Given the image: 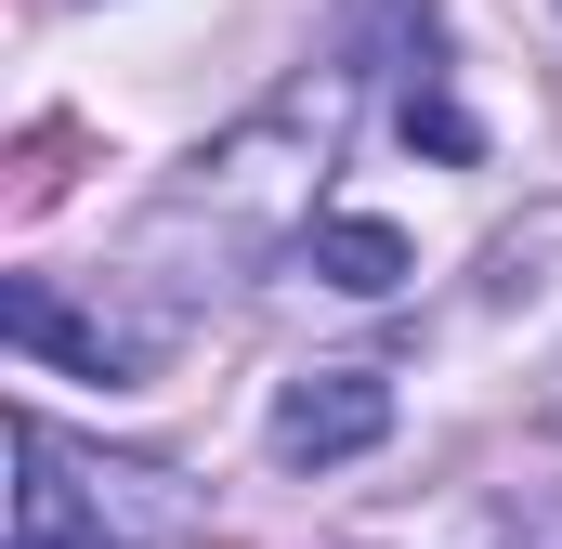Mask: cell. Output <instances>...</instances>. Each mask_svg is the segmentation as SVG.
I'll return each mask as SVG.
<instances>
[{
	"label": "cell",
	"mask_w": 562,
	"mask_h": 549,
	"mask_svg": "<svg viewBox=\"0 0 562 549\" xmlns=\"http://www.w3.org/2000/svg\"><path fill=\"white\" fill-rule=\"evenodd\" d=\"M301 262L327 288H353V301H380V288H406V236L367 223V210H340V223H301Z\"/></svg>",
	"instance_id": "4"
},
{
	"label": "cell",
	"mask_w": 562,
	"mask_h": 549,
	"mask_svg": "<svg viewBox=\"0 0 562 549\" xmlns=\"http://www.w3.org/2000/svg\"><path fill=\"white\" fill-rule=\"evenodd\" d=\"M0 327H13L26 354L79 367V380H132V367H144V340H132V327H105V314H66L40 274H13V288H0Z\"/></svg>",
	"instance_id": "3"
},
{
	"label": "cell",
	"mask_w": 562,
	"mask_h": 549,
	"mask_svg": "<svg viewBox=\"0 0 562 549\" xmlns=\"http://www.w3.org/2000/svg\"><path fill=\"white\" fill-rule=\"evenodd\" d=\"M13 458H26V497H13V549H119L105 537V497H79L66 445L40 418H13Z\"/></svg>",
	"instance_id": "2"
},
{
	"label": "cell",
	"mask_w": 562,
	"mask_h": 549,
	"mask_svg": "<svg viewBox=\"0 0 562 549\" xmlns=\"http://www.w3.org/2000/svg\"><path fill=\"white\" fill-rule=\"evenodd\" d=\"M380 432H393V380L380 367H301L276 393V432L262 445H276L288 471H327V458H367Z\"/></svg>",
	"instance_id": "1"
},
{
	"label": "cell",
	"mask_w": 562,
	"mask_h": 549,
	"mask_svg": "<svg viewBox=\"0 0 562 549\" xmlns=\"http://www.w3.org/2000/svg\"><path fill=\"white\" fill-rule=\"evenodd\" d=\"M537 418H550V432H562V367H550V393H537Z\"/></svg>",
	"instance_id": "5"
}]
</instances>
